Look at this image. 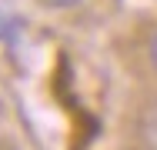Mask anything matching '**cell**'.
<instances>
[{"label": "cell", "mask_w": 157, "mask_h": 150, "mask_svg": "<svg viewBox=\"0 0 157 150\" xmlns=\"http://www.w3.org/2000/svg\"><path fill=\"white\" fill-rule=\"evenodd\" d=\"M140 57H144V63H147V70L157 77V20L147 27L144 40H140Z\"/></svg>", "instance_id": "6da1fadb"}, {"label": "cell", "mask_w": 157, "mask_h": 150, "mask_svg": "<svg viewBox=\"0 0 157 150\" xmlns=\"http://www.w3.org/2000/svg\"><path fill=\"white\" fill-rule=\"evenodd\" d=\"M47 10H74V7H80L84 0H40Z\"/></svg>", "instance_id": "7a4b0ae2"}]
</instances>
